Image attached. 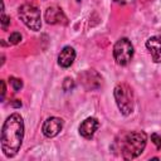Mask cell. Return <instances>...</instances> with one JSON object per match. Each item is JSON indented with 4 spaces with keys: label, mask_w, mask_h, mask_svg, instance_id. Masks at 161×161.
Segmentation results:
<instances>
[{
    "label": "cell",
    "mask_w": 161,
    "mask_h": 161,
    "mask_svg": "<svg viewBox=\"0 0 161 161\" xmlns=\"http://www.w3.org/2000/svg\"><path fill=\"white\" fill-rule=\"evenodd\" d=\"M147 136L143 131H132L126 135L122 143V156L126 160L138 157L146 147Z\"/></svg>",
    "instance_id": "7a4b0ae2"
},
{
    "label": "cell",
    "mask_w": 161,
    "mask_h": 161,
    "mask_svg": "<svg viewBox=\"0 0 161 161\" xmlns=\"http://www.w3.org/2000/svg\"><path fill=\"white\" fill-rule=\"evenodd\" d=\"M74 59H75V50L72 47L67 45L60 50L58 55V64L63 68H68L73 64Z\"/></svg>",
    "instance_id": "8fae6325"
},
{
    "label": "cell",
    "mask_w": 161,
    "mask_h": 161,
    "mask_svg": "<svg viewBox=\"0 0 161 161\" xmlns=\"http://www.w3.org/2000/svg\"><path fill=\"white\" fill-rule=\"evenodd\" d=\"M74 87V80L72 78H65L63 82V89L64 91H70Z\"/></svg>",
    "instance_id": "5bb4252c"
},
{
    "label": "cell",
    "mask_w": 161,
    "mask_h": 161,
    "mask_svg": "<svg viewBox=\"0 0 161 161\" xmlns=\"http://www.w3.org/2000/svg\"><path fill=\"white\" fill-rule=\"evenodd\" d=\"M113 57L118 65H127L133 57V45L127 38H121L113 47Z\"/></svg>",
    "instance_id": "5b68a950"
},
{
    "label": "cell",
    "mask_w": 161,
    "mask_h": 161,
    "mask_svg": "<svg viewBox=\"0 0 161 161\" xmlns=\"http://www.w3.org/2000/svg\"><path fill=\"white\" fill-rule=\"evenodd\" d=\"M10 24V18L8 15H5L4 13H1V26L4 29H6V26Z\"/></svg>",
    "instance_id": "2e32d148"
},
{
    "label": "cell",
    "mask_w": 161,
    "mask_h": 161,
    "mask_svg": "<svg viewBox=\"0 0 161 161\" xmlns=\"http://www.w3.org/2000/svg\"><path fill=\"white\" fill-rule=\"evenodd\" d=\"M113 94H114V99H116L117 107L121 111V113L125 116L131 114L135 108V97H133L132 88L126 83H119L116 86Z\"/></svg>",
    "instance_id": "3957f363"
},
{
    "label": "cell",
    "mask_w": 161,
    "mask_h": 161,
    "mask_svg": "<svg viewBox=\"0 0 161 161\" xmlns=\"http://www.w3.org/2000/svg\"><path fill=\"white\" fill-rule=\"evenodd\" d=\"M11 106H13V107H16V108H19V107H21V102H20L19 99H14V101L11 102Z\"/></svg>",
    "instance_id": "d6986e66"
},
{
    "label": "cell",
    "mask_w": 161,
    "mask_h": 161,
    "mask_svg": "<svg viewBox=\"0 0 161 161\" xmlns=\"http://www.w3.org/2000/svg\"><path fill=\"white\" fill-rule=\"evenodd\" d=\"M116 3H118V4H121V5H126V4H132V3H135V0H114Z\"/></svg>",
    "instance_id": "ac0fdd59"
},
{
    "label": "cell",
    "mask_w": 161,
    "mask_h": 161,
    "mask_svg": "<svg viewBox=\"0 0 161 161\" xmlns=\"http://www.w3.org/2000/svg\"><path fill=\"white\" fill-rule=\"evenodd\" d=\"M9 83L13 86V88H14L15 92H18V91H20V89L23 88V82H21V79H19V78L10 77V78H9Z\"/></svg>",
    "instance_id": "7c38bea8"
},
{
    "label": "cell",
    "mask_w": 161,
    "mask_h": 161,
    "mask_svg": "<svg viewBox=\"0 0 161 161\" xmlns=\"http://www.w3.org/2000/svg\"><path fill=\"white\" fill-rule=\"evenodd\" d=\"M98 127H99L98 119L94 118V117H88V118H86L80 123V126H79V133L84 138H92L93 135L96 133V131L98 130Z\"/></svg>",
    "instance_id": "30bf717a"
},
{
    "label": "cell",
    "mask_w": 161,
    "mask_h": 161,
    "mask_svg": "<svg viewBox=\"0 0 161 161\" xmlns=\"http://www.w3.org/2000/svg\"><path fill=\"white\" fill-rule=\"evenodd\" d=\"M79 80L83 84V87L88 91L98 89L101 87V83H102L101 75L93 69H88V70H84L83 73H80L79 74Z\"/></svg>",
    "instance_id": "8992f818"
},
{
    "label": "cell",
    "mask_w": 161,
    "mask_h": 161,
    "mask_svg": "<svg viewBox=\"0 0 161 161\" xmlns=\"http://www.w3.org/2000/svg\"><path fill=\"white\" fill-rule=\"evenodd\" d=\"M24 137V121L19 113L10 114L1 128V150L6 157H14Z\"/></svg>",
    "instance_id": "6da1fadb"
},
{
    "label": "cell",
    "mask_w": 161,
    "mask_h": 161,
    "mask_svg": "<svg viewBox=\"0 0 161 161\" xmlns=\"http://www.w3.org/2000/svg\"><path fill=\"white\" fill-rule=\"evenodd\" d=\"M5 93H6L5 82H4V80H1V99H4V97H5Z\"/></svg>",
    "instance_id": "e0dca14e"
},
{
    "label": "cell",
    "mask_w": 161,
    "mask_h": 161,
    "mask_svg": "<svg viewBox=\"0 0 161 161\" xmlns=\"http://www.w3.org/2000/svg\"><path fill=\"white\" fill-rule=\"evenodd\" d=\"M44 18L48 24H62V25L68 24V18L65 16L62 8L57 5H50L49 8H47Z\"/></svg>",
    "instance_id": "52a82bcc"
},
{
    "label": "cell",
    "mask_w": 161,
    "mask_h": 161,
    "mask_svg": "<svg viewBox=\"0 0 161 161\" xmlns=\"http://www.w3.org/2000/svg\"><path fill=\"white\" fill-rule=\"evenodd\" d=\"M19 18L21 21L31 30L36 31L42 26L40 20V11L39 9L33 4H23L19 8Z\"/></svg>",
    "instance_id": "277c9868"
},
{
    "label": "cell",
    "mask_w": 161,
    "mask_h": 161,
    "mask_svg": "<svg viewBox=\"0 0 161 161\" xmlns=\"http://www.w3.org/2000/svg\"><path fill=\"white\" fill-rule=\"evenodd\" d=\"M20 42H21V34L19 31H14V33L10 34V36H9V43L10 44H18Z\"/></svg>",
    "instance_id": "4fadbf2b"
},
{
    "label": "cell",
    "mask_w": 161,
    "mask_h": 161,
    "mask_svg": "<svg viewBox=\"0 0 161 161\" xmlns=\"http://www.w3.org/2000/svg\"><path fill=\"white\" fill-rule=\"evenodd\" d=\"M146 48L150 52L155 63H161V35H155L147 39Z\"/></svg>",
    "instance_id": "9c48e42d"
},
{
    "label": "cell",
    "mask_w": 161,
    "mask_h": 161,
    "mask_svg": "<svg viewBox=\"0 0 161 161\" xmlns=\"http://www.w3.org/2000/svg\"><path fill=\"white\" fill-rule=\"evenodd\" d=\"M151 141L155 143V146H156L157 150L161 148V136H158L157 133H152L151 135Z\"/></svg>",
    "instance_id": "9a60e30c"
},
{
    "label": "cell",
    "mask_w": 161,
    "mask_h": 161,
    "mask_svg": "<svg viewBox=\"0 0 161 161\" xmlns=\"http://www.w3.org/2000/svg\"><path fill=\"white\" fill-rule=\"evenodd\" d=\"M63 128V119L58 118V117H49L42 127L43 135L45 137H55Z\"/></svg>",
    "instance_id": "ba28073f"
}]
</instances>
